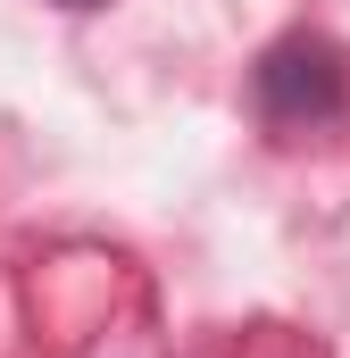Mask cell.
I'll return each instance as SVG.
<instances>
[{"label":"cell","mask_w":350,"mask_h":358,"mask_svg":"<svg viewBox=\"0 0 350 358\" xmlns=\"http://www.w3.org/2000/svg\"><path fill=\"white\" fill-rule=\"evenodd\" d=\"M251 92H259V117L275 134H326V125H342V108H350L342 50H334L326 34H284L259 59Z\"/></svg>","instance_id":"6da1fadb"}]
</instances>
